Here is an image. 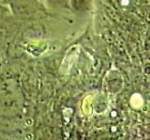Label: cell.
<instances>
[{"label": "cell", "mask_w": 150, "mask_h": 140, "mask_svg": "<svg viewBox=\"0 0 150 140\" xmlns=\"http://www.w3.org/2000/svg\"><path fill=\"white\" fill-rule=\"evenodd\" d=\"M23 106L21 90L14 79L0 80V114L13 116L20 112Z\"/></svg>", "instance_id": "cell-1"}, {"label": "cell", "mask_w": 150, "mask_h": 140, "mask_svg": "<svg viewBox=\"0 0 150 140\" xmlns=\"http://www.w3.org/2000/svg\"><path fill=\"white\" fill-rule=\"evenodd\" d=\"M6 4L17 20H31L46 14L43 5L39 0H8Z\"/></svg>", "instance_id": "cell-2"}, {"label": "cell", "mask_w": 150, "mask_h": 140, "mask_svg": "<svg viewBox=\"0 0 150 140\" xmlns=\"http://www.w3.org/2000/svg\"><path fill=\"white\" fill-rule=\"evenodd\" d=\"M49 8L59 9H69V0H45Z\"/></svg>", "instance_id": "cell-3"}, {"label": "cell", "mask_w": 150, "mask_h": 140, "mask_svg": "<svg viewBox=\"0 0 150 140\" xmlns=\"http://www.w3.org/2000/svg\"><path fill=\"white\" fill-rule=\"evenodd\" d=\"M8 17H12V14L7 5L0 0V21H3Z\"/></svg>", "instance_id": "cell-4"}, {"label": "cell", "mask_w": 150, "mask_h": 140, "mask_svg": "<svg viewBox=\"0 0 150 140\" xmlns=\"http://www.w3.org/2000/svg\"><path fill=\"white\" fill-rule=\"evenodd\" d=\"M1 1H3V2H4L5 4H6V3L8 2V0H1ZM6 5H7V4H6Z\"/></svg>", "instance_id": "cell-5"}]
</instances>
